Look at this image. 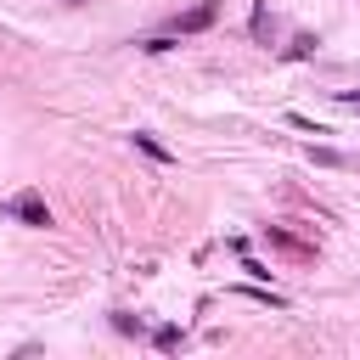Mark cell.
Returning <instances> with one entry per match:
<instances>
[{
    "label": "cell",
    "mask_w": 360,
    "mask_h": 360,
    "mask_svg": "<svg viewBox=\"0 0 360 360\" xmlns=\"http://www.w3.org/2000/svg\"><path fill=\"white\" fill-rule=\"evenodd\" d=\"M0 214L22 219V225H34V231H45V225H51V208H45L34 191H22V197H0Z\"/></svg>",
    "instance_id": "obj_1"
},
{
    "label": "cell",
    "mask_w": 360,
    "mask_h": 360,
    "mask_svg": "<svg viewBox=\"0 0 360 360\" xmlns=\"http://www.w3.org/2000/svg\"><path fill=\"white\" fill-rule=\"evenodd\" d=\"M135 146H141V152H146V158H158V163H169V152H163V146H158V141H152V135H135Z\"/></svg>",
    "instance_id": "obj_4"
},
{
    "label": "cell",
    "mask_w": 360,
    "mask_h": 360,
    "mask_svg": "<svg viewBox=\"0 0 360 360\" xmlns=\"http://www.w3.org/2000/svg\"><path fill=\"white\" fill-rule=\"evenodd\" d=\"M287 124H292V129H309V135H326V129H321L315 118H304V112H287Z\"/></svg>",
    "instance_id": "obj_6"
},
{
    "label": "cell",
    "mask_w": 360,
    "mask_h": 360,
    "mask_svg": "<svg viewBox=\"0 0 360 360\" xmlns=\"http://www.w3.org/2000/svg\"><path fill=\"white\" fill-rule=\"evenodd\" d=\"M338 96H343V101H349V107L360 112V90H338Z\"/></svg>",
    "instance_id": "obj_7"
},
{
    "label": "cell",
    "mask_w": 360,
    "mask_h": 360,
    "mask_svg": "<svg viewBox=\"0 0 360 360\" xmlns=\"http://www.w3.org/2000/svg\"><path fill=\"white\" fill-rule=\"evenodd\" d=\"M309 163H321V169H343V152H332V146H309Z\"/></svg>",
    "instance_id": "obj_3"
},
{
    "label": "cell",
    "mask_w": 360,
    "mask_h": 360,
    "mask_svg": "<svg viewBox=\"0 0 360 360\" xmlns=\"http://www.w3.org/2000/svg\"><path fill=\"white\" fill-rule=\"evenodd\" d=\"M214 17H219V0H202V6H191L186 17H174V34H202Z\"/></svg>",
    "instance_id": "obj_2"
},
{
    "label": "cell",
    "mask_w": 360,
    "mask_h": 360,
    "mask_svg": "<svg viewBox=\"0 0 360 360\" xmlns=\"http://www.w3.org/2000/svg\"><path fill=\"white\" fill-rule=\"evenodd\" d=\"M152 343H158V349H180V326H158Z\"/></svg>",
    "instance_id": "obj_5"
}]
</instances>
